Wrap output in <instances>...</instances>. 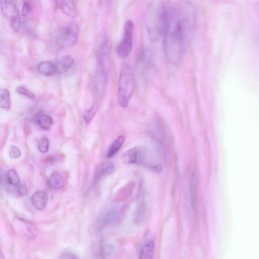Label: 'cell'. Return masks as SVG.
I'll list each match as a JSON object with an SVG mask.
<instances>
[{"mask_svg":"<svg viewBox=\"0 0 259 259\" xmlns=\"http://www.w3.org/2000/svg\"><path fill=\"white\" fill-rule=\"evenodd\" d=\"M196 21L195 9L190 1H181L172 7L163 42L165 55L170 63L180 62Z\"/></svg>","mask_w":259,"mask_h":259,"instance_id":"obj_1","label":"cell"},{"mask_svg":"<svg viewBox=\"0 0 259 259\" xmlns=\"http://www.w3.org/2000/svg\"><path fill=\"white\" fill-rule=\"evenodd\" d=\"M172 7L169 0H152L147 12L146 25L151 39L155 41L164 35L168 26Z\"/></svg>","mask_w":259,"mask_h":259,"instance_id":"obj_2","label":"cell"},{"mask_svg":"<svg viewBox=\"0 0 259 259\" xmlns=\"http://www.w3.org/2000/svg\"><path fill=\"white\" fill-rule=\"evenodd\" d=\"M134 88V79L132 70L127 64L121 68L119 81L117 98L119 104L122 108L128 106Z\"/></svg>","mask_w":259,"mask_h":259,"instance_id":"obj_3","label":"cell"},{"mask_svg":"<svg viewBox=\"0 0 259 259\" xmlns=\"http://www.w3.org/2000/svg\"><path fill=\"white\" fill-rule=\"evenodd\" d=\"M79 33L78 24L74 22H69L56 30L54 33L55 41L61 48L72 47L76 44Z\"/></svg>","mask_w":259,"mask_h":259,"instance_id":"obj_4","label":"cell"},{"mask_svg":"<svg viewBox=\"0 0 259 259\" xmlns=\"http://www.w3.org/2000/svg\"><path fill=\"white\" fill-rule=\"evenodd\" d=\"M1 9L13 31L15 32H18L21 26V19L13 1L1 0Z\"/></svg>","mask_w":259,"mask_h":259,"instance_id":"obj_5","label":"cell"},{"mask_svg":"<svg viewBox=\"0 0 259 259\" xmlns=\"http://www.w3.org/2000/svg\"><path fill=\"white\" fill-rule=\"evenodd\" d=\"M133 22L127 20L124 26L123 37L116 48V54L120 58H126L131 52L133 46Z\"/></svg>","mask_w":259,"mask_h":259,"instance_id":"obj_6","label":"cell"},{"mask_svg":"<svg viewBox=\"0 0 259 259\" xmlns=\"http://www.w3.org/2000/svg\"><path fill=\"white\" fill-rule=\"evenodd\" d=\"M108 70L97 65L93 78V89L95 95L101 97L105 92L108 82Z\"/></svg>","mask_w":259,"mask_h":259,"instance_id":"obj_7","label":"cell"},{"mask_svg":"<svg viewBox=\"0 0 259 259\" xmlns=\"http://www.w3.org/2000/svg\"><path fill=\"white\" fill-rule=\"evenodd\" d=\"M97 65L109 70L110 67L109 47L106 36L100 39L96 51Z\"/></svg>","mask_w":259,"mask_h":259,"instance_id":"obj_8","label":"cell"},{"mask_svg":"<svg viewBox=\"0 0 259 259\" xmlns=\"http://www.w3.org/2000/svg\"><path fill=\"white\" fill-rule=\"evenodd\" d=\"M120 217V211L117 208H112L104 213L99 220L100 226L102 227L117 222Z\"/></svg>","mask_w":259,"mask_h":259,"instance_id":"obj_9","label":"cell"},{"mask_svg":"<svg viewBox=\"0 0 259 259\" xmlns=\"http://www.w3.org/2000/svg\"><path fill=\"white\" fill-rule=\"evenodd\" d=\"M48 198V194L45 191H38L31 196V202L32 205L36 209L41 210L46 208Z\"/></svg>","mask_w":259,"mask_h":259,"instance_id":"obj_10","label":"cell"},{"mask_svg":"<svg viewBox=\"0 0 259 259\" xmlns=\"http://www.w3.org/2000/svg\"><path fill=\"white\" fill-rule=\"evenodd\" d=\"M57 7L66 15L72 18L77 16V11L73 0H55Z\"/></svg>","mask_w":259,"mask_h":259,"instance_id":"obj_11","label":"cell"},{"mask_svg":"<svg viewBox=\"0 0 259 259\" xmlns=\"http://www.w3.org/2000/svg\"><path fill=\"white\" fill-rule=\"evenodd\" d=\"M57 73H65L68 72L74 64V60L71 56L67 55L61 58L57 63Z\"/></svg>","mask_w":259,"mask_h":259,"instance_id":"obj_12","label":"cell"},{"mask_svg":"<svg viewBox=\"0 0 259 259\" xmlns=\"http://www.w3.org/2000/svg\"><path fill=\"white\" fill-rule=\"evenodd\" d=\"M38 70L44 76H51L57 73V66L55 63L52 61H43L39 64Z\"/></svg>","mask_w":259,"mask_h":259,"instance_id":"obj_13","label":"cell"},{"mask_svg":"<svg viewBox=\"0 0 259 259\" xmlns=\"http://www.w3.org/2000/svg\"><path fill=\"white\" fill-rule=\"evenodd\" d=\"M33 120L44 130H49L53 123V119L49 115L41 112H38L34 115Z\"/></svg>","mask_w":259,"mask_h":259,"instance_id":"obj_14","label":"cell"},{"mask_svg":"<svg viewBox=\"0 0 259 259\" xmlns=\"http://www.w3.org/2000/svg\"><path fill=\"white\" fill-rule=\"evenodd\" d=\"M114 169V165L111 162H105L98 166L95 172L94 180L97 181L101 178L110 175Z\"/></svg>","mask_w":259,"mask_h":259,"instance_id":"obj_15","label":"cell"},{"mask_svg":"<svg viewBox=\"0 0 259 259\" xmlns=\"http://www.w3.org/2000/svg\"><path fill=\"white\" fill-rule=\"evenodd\" d=\"M49 186L53 189H59L65 185V181L62 175L57 171L53 172L48 180Z\"/></svg>","mask_w":259,"mask_h":259,"instance_id":"obj_16","label":"cell"},{"mask_svg":"<svg viewBox=\"0 0 259 259\" xmlns=\"http://www.w3.org/2000/svg\"><path fill=\"white\" fill-rule=\"evenodd\" d=\"M125 141V137L123 135L119 136L116 138L110 145L107 154L108 158H111L114 156L120 150Z\"/></svg>","mask_w":259,"mask_h":259,"instance_id":"obj_17","label":"cell"},{"mask_svg":"<svg viewBox=\"0 0 259 259\" xmlns=\"http://www.w3.org/2000/svg\"><path fill=\"white\" fill-rule=\"evenodd\" d=\"M154 250V243L149 241L145 243L141 248L139 258L141 259H150L153 257Z\"/></svg>","mask_w":259,"mask_h":259,"instance_id":"obj_18","label":"cell"},{"mask_svg":"<svg viewBox=\"0 0 259 259\" xmlns=\"http://www.w3.org/2000/svg\"><path fill=\"white\" fill-rule=\"evenodd\" d=\"M139 147H133L125 151L122 156V161L126 164L136 163Z\"/></svg>","mask_w":259,"mask_h":259,"instance_id":"obj_19","label":"cell"},{"mask_svg":"<svg viewBox=\"0 0 259 259\" xmlns=\"http://www.w3.org/2000/svg\"><path fill=\"white\" fill-rule=\"evenodd\" d=\"M160 123L158 121L154 122L149 127V130L151 136L158 141L162 140L163 137L162 127Z\"/></svg>","mask_w":259,"mask_h":259,"instance_id":"obj_20","label":"cell"},{"mask_svg":"<svg viewBox=\"0 0 259 259\" xmlns=\"http://www.w3.org/2000/svg\"><path fill=\"white\" fill-rule=\"evenodd\" d=\"M0 106L5 110H9L11 106L10 93L7 89L1 90Z\"/></svg>","mask_w":259,"mask_h":259,"instance_id":"obj_21","label":"cell"},{"mask_svg":"<svg viewBox=\"0 0 259 259\" xmlns=\"http://www.w3.org/2000/svg\"><path fill=\"white\" fill-rule=\"evenodd\" d=\"M6 178L7 182L11 185L17 186L20 183V177L14 169H10L7 172Z\"/></svg>","mask_w":259,"mask_h":259,"instance_id":"obj_22","label":"cell"},{"mask_svg":"<svg viewBox=\"0 0 259 259\" xmlns=\"http://www.w3.org/2000/svg\"><path fill=\"white\" fill-rule=\"evenodd\" d=\"M114 251L113 246L109 243L102 244L98 249L97 255L101 257L110 255Z\"/></svg>","mask_w":259,"mask_h":259,"instance_id":"obj_23","label":"cell"},{"mask_svg":"<svg viewBox=\"0 0 259 259\" xmlns=\"http://www.w3.org/2000/svg\"><path fill=\"white\" fill-rule=\"evenodd\" d=\"M97 110L98 105L95 103H93L89 109L85 111L84 113V119L87 123H89L92 121Z\"/></svg>","mask_w":259,"mask_h":259,"instance_id":"obj_24","label":"cell"},{"mask_svg":"<svg viewBox=\"0 0 259 259\" xmlns=\"http://www.w3.org/2000/svg\"><path fill=\"white\" fill-rule=\"evenodd\" d=\"M16 91L19 94L22 95L31 100H34L35 98L34 94L25 86H18L16 88Z\"/></svg>","mask_w":259,"mask_h":259,"instance_id":"obj_25","label":"cell"},{"mask_svg":"<svg viewBox=\"0 0 259 259\" xmlns=\"http://www.w3.org/2000/svg\"><path fill=\"white\" fill-rule=\"evenodd\" d=\"M49 148V141L48 138L44 136L41 138L38 144V150L43 153H46Z\"/></svg>","mask_w":259,"mask_h":259,"instance_id":"obj_26","label":"cell"},{"mask_svg":"<svg viewBox=\"0 0 259 259\" xmlns=\"http://www.w3.org/2000/svg\"><path fill=\"white\" fill-rule=\"evenodd\" d=\"M195 178L194 176H192L190 184L191 198L193 206H195L196 199V182Z\"/></svg>","mask_w":259,"mask_h":259,"instance_id":"obj_27","label":"cell"},{"mask_svg":"<svg viewBox=\"0 0 259 259\" xmlns=\"http://www.w3.org/2000/svg\"><path fill=\"white\" fill-rule=\"evenodd\" d=\"M9 154L11 158L17 159L20 157L21 152L18 147L14 145H12L9 148Z\"/></svg>","mask_w":259,"mask_h":259,"instance_id":"obj_28","label":"cell"},{"mask_svg":"<svg viewBox=\"0 0 259 259\" xmlns=\"http://www.w3.org/2000/svg\"><path fill=\"white\" fill-rule=\"evenodd\" d=\"M146 206L145 204L144 203H141L139 206L136 216V219L139 222L143 219V217L144 218L146 210Z\"/></svg>","mask_w":259,"mask_h":259,"instance_id":"obj_29","label":"cell"},{"mask_svg":"<svg viewBox=\"0 0 259 259\" xmlns=\"http://www.w3.org/2000/svg\"><path fill=\"white\" fill-rule=\"evenodd\" d=\"M31 11V7L28 2H24L22 7V14L26 17Z\"/></svg>","mask_w":259,"mask_h":259,"instance_id":"obj_30","label":"cell"},{"mask_svg":"<svg viewBox=\"0 0 259 259\" xmlns=\"http://www.w3.org/2000/svg\"><path fill=\"white\" fill-rule=\"evenodd\" d=\"M18 193L21 195L24 196L26 195L28 192L27 186L25 184H21L20 185L17 189Z\"/></svg>","mask_w":259,"mask_h":259,"instance_id":"obj_31","label":"cell"},{"mask_svg":"<svg viewBox=\"0 0 259 259\" xmlns=\"http://www.w3.org/2000/svg\"><path fill=\"white\" fill-rule=\"evenodd\" d=\"M61 258H77L78 257L70 252H65L60 256Z\"/></svg>","mask_w":259,"mask_h":259,"instance_id":"obj_32","label":"cell"},{"mask_svg":"<svg viewBox=\"0 0 259 259\" xmlns=\"http://www.w3.org/2000/svg\"><path fill=\"white\" fill-rule=\"evenodd\" d=\"M55 161V159L54 157H49V158H47V160H46V162L47 163H53Z\"/></svg>","mask_w":259,"mask_h":259,"instance_id":"obj_33","label":"cell"}]
</instances>
